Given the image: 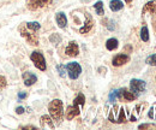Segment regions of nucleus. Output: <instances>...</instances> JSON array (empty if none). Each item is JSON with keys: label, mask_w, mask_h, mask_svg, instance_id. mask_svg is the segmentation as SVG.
<instances>
[{"label": "nucleus", "mask_w": 156, "mask_h": 130, "mask_svg": "<svg viewBox=\"0 0 156 130\" xmlns=\"http://www.w3.org/2000/svg\"><path fill=\"white\" fill-rule=\"evenodd\" d=\"M48 111L49 116L52 117L53 121L55 122H61L64 117V104L60 99H54L48 104Z\"/></svg>", "instance_id": "f257e3e1"}, {"label": "nucleus", "mask_w": 156, "mask_h": 130, "mask_svg": "<svg viewBox=\"0 0 156 130\" xmlns=\"http://www.w3.org/2000/svg\"><path fill=\"white\" fill-rule=\"evenodd\" d=\"M18 32L20 33L22 37H24L27 40V42L29 45L33 46H39V36L36 34V32H31L29 29H27V27L24 25V23L18 27Z\"/></svg>", "instance_id": "f03ea898"}, {"label": "nucleus", "mask_w": 156, "mask_h": 130, "mask_svg": "<svg viewBox=\"0 0 156 130\" xmlns=\"http://www.w3.org/2000/svg\"><path fill=\"white\" fill-rule=\"evenodd\" d=\"M30 60L34 63V66L36 69H39L41 71H46L47 69V63H46V58L43 56L42 52L40 51H34L30 54Z\"/></svg>", "instance_id": "7ed1b4c3"}, {"label": "nucleus", "mask_w": 156, "mask_h": 130, "mask_svg": "<svg viewBox=\"0 0 156 130\" xmlns=\"http://www.w3.org/2000/svg\"><path fill=\"white\" fill-rule=\"evenodd\" d=\"M65 68H66V72L71 80H77L79 75L82 74V66L77 61H71V63L66 64Z\"/></svg>", "instance_id": "20e7f679"}, {"label": "nucleus", "mask_w": 156, "mask_h": 130, "mask_svg": "<svg viewBox=\"0 0 156 130\" xmlns=\"http://www.w3.org/2000/svg\"><path fill=\"white\" fill-rule=\"evenodd\" d=\"M147 88V83L143 81V80H137V78H133L130 81V91L133 92L135 94H138L144 92Z\"/></svg>", "instance_id": "39448f33"}, {"label": "nucleus", "mask_w": 156, "mask_h": 130, "mask_svg": "<svg viewBox=\"0 0 156 130\" xmlns=\"http://www.w3.org/2000/svg\"><path fill=\"white\" fill-rule=\"evenodd\" d=\"M53 0H27V7L30 11H36L39 9H42L47 5H49Z\"/></svg>", "instance_id": "423d86ee"}, {"label": "nucleus", "mask_w": 156, "mask_h": 130, "mask_svg": "<svg viewBox=\"0 0 156 130\" xmlns=\"http://www.w3.org/2000/svg\"><path fill=\"white\" fill-rule=\"evenodd\" d=\"M137 94L133 92L129 91L127 88H120L118 89V99L120 100H125V101H135L137 99Z\"/></svg>", "instance_id": "0eeeda50"}, {"label": "nucleus", "mask_w": 156, "mask_h": 130, "mask_svg": "<svg viewBox=\"0 0 156 130\" xmlns=\"http://www.w3.org/2000/svg\"><path fill=\"white\" fill-rule=\"evenodd\" d=\"M129 61H130V56H129V54L120 53V54H117V56L113 57V59H112V65L118 68V66L125 65V64L129 63Z\"/></svg>", "instance_id": "6e6552de"}, {"label": "nucleus", "mask_w": 156, "mask_h": 130, "mask_svg": "<svg viewBox=\"0 0 156 130\" xmlns=\"http://www.w3.org/2000/svg\"><path fill=\"white\" fill-rule=\"evenodd\" d=\"M85 22H84V25L79 29V33L80 34H87V33H89L91 29H93V27H94V19L91 17V15L90 13H88V12H85Z\"/></svg>", "instance_id": "1a4fd4ad"}, {"label": "nucleus", "mask_w": 156, "mask_h": 130, "mask_svg": "<svg viewBox=\"0 0 156 130\" xmlns=\"http://www.w3.org/2000/svg\"><path fill=\"white\" fill-rule=\"evenodd\" d=\"M22 78H23V83H24L27 87H31V86H34V84L37 82V76L35 74H33L31 71H25V72H23Z\"/></svg>", "instance_id": "9d476101"}, {"label": "nucleus", "mask_w": 156, "mask_h": 130, "mask_svg": "<svg viewBox=\"0 0 156 130\" xmlns=\"http://www.w3.org/2000/svg\"><path fill=\"white\" fill-rule=\"evenodd\" d=\"M79 113H80L79 105H77V104H75V102H73V105H70V106H67L65 116H66V119H67V121H72L75 117L79 116Z\"/></svg>", "instance_id": "9b49d317"}, {"label": "nucleus", "mask_w": 156, "mask_h": 130, "mask_svg": "<svg viewBox=\"0 0 156 130\" xmlns=\"http://www.w3.org/2000/svg\"><path fill=\"white\" fill-rule=\"evenodd\" d=\"M66 56L69 57H77L79 54V46L76 41H70L66 50H65Z\"/></svg>", "instance_id": "f8f14e48"}, {"label": "nucleus", "mask_w": 156, "mask_h": 130, "mask_svg": "<svg viewBox=\"0 0 156 130\" xmlns=\"http://www.w3.org/2000/svg\"><path fill=\"white\" fill-rule=\"evenodd\" d=\"M55 22H57L59 28H61V29H65L67 27V17L64 12H58L55 15Z\"/></svg>", "instance_id": "ddd939ff"}, {"label": "nucleus", "mask_w": 156, "mask_h": 130, "mask_svg": "<svg viewBox=\"0 0 156 130\" xmlns=\"http://www.w3.org/2000/svg\"><path fill=\"white\" fill-rule=\"evenodd\" d=\"M142 13L143 15H145V13H151V15H154L156 13V1H148L145 5H144V7H143V10H142Z\"/></svg>", "instance_id": "4468645a"}, {"label": "nucleus", "mask_w": 156, "mask_h": 130, "mask_svg": "<svg viewBox=\"0 0 156 130\" xmlns=\"http://www.w3.org/2000/svg\"><path fill=\"white\" fill-rule=\"evenodd\" d=\"M40 123H41V128H46V125L51 129H54V124H53V121H52V117L51 116H42L40 118Z\"/></svg>", "instance_id": "2eb2a0df"}, {"label": "nucleus", "mask_w": 156, "mask_h": 130, "mask_svg": "<svg viewBox=\"0 0 156 130\" xmlns=\"http://www.w3.org/2000/svg\"><path fill=\"white\" fill-rule=\"evenodd\" d=\"M109 9H111V11H113V12H118V11H120V10L124 9V2H122L121 0H111V2H109Z\"/></svg>", "instance_id": "dca6fc26"}, {"label": "nucleus", "mask_w": 156, "mask_h": 130, "mask_svg": "<svg viewBox=\"0 0 156 130\" xmlns=\"http://www.w3.org/2000/svg\"><path fill=\"white\" fill-rule=\"evenodd\" d=\"M118 46H119V41H118V39H115V37H111V39H108V40L106 41V48H107L108 51H114V50H117Z\"/></svg>", "instance_id": "f3484780"}, {"label": "nucleus", "mask_w": 156, "mask_h": 130, "mask_svg": "<svg viewBox=\"0 0 156 130\" xmlns=\"http://www.w3.org/2000/svg\"><path fill=\"white\" fill-rule=\"evenodd\" d=\"M25 27H27V29H29L31 32H36V33L41 29V24L39 22H28V23H25Z\"/></svg>", "instance_id": "a211bd4d"}, {"label": "nucleus", "mask_w": 156, "mask_h": 130, "mask_svg": "<svg viewBox=\"0 0 156 130\" xmlns=\"http://www.w3.org/2000/svg\"><path fill=\"white\" fill-rule=\"evenodd\" d=\"M94 9H95V11H96V15H98V16H103V15H105L103 2H102L101 0H98V1H96V2L94 4Z\"/></svg>", "instance_id": "6ab92c4d"}, {"label": "nucleus", "mask_w": 156, "mask_h": 130, "mask_svg": "<svg viewBox=\"0 0 156 130\" xmlns=\"http://www.w3.org/2000/svg\"><path fill=\"white\" fill-rule=\"evenodd\" d=\"M140 39L144 42H148L149 41V30H148V27L147 25L142 27V29H140Z\"/></svg>", "instance_id": "aec40b11"}, {"label": "nucleus", "mask_w": 156, "mask_h": 130, "mask_svg": "<svg viewBox=\"0 0 156 130\" xmlns=\"http://www.w3.org/2000/svg\"><path fill=\"white\" fill-rule=\"evenodd\" d=\"M73 102H75V104H77V105H79V106H82V107H83V106L85 105V96H84V94H83V93H79V94H78L77 96L75 98V100H73Z\"/></svg>", "instance_id": "412c9836"}, {"label": "nucleus", "mask_w": 156, "mask_h": 130, "mask_svg": "<svg viewBox=\"0 0 156 130\" xmlns=\"http://www.w3.org/2000/svg\"><path fill=\"white\" fill-rule=\"evenodd\" d=\"M124 122H126V116H125L124 109L121 107L120 111H119V116H118V118H115V122L114 123H124Z\"/></svg>", "instance_id": "4be33fe9"}, {"label": "nucleus", "mask_w": 156, "mask_h": 130, "mask_svg": "<svg viewBox=\"0 0 156 130\" xmlns=\"http://www.w3.org/2000/svg\"><path fill=\"white\" fill-rule=\"evenodd\" d=\"M49 41H51L52 43H54V45H59V43L61 42V36H60L59 34H52V35L49 36Z\"/></svg>", "instance_id": "5701e85b"}, {"label": "nucleus", "mask_w": 156, "mask_h": 130, "mask_svg": "<svg viewBox=\"0 0 156 130\" xmlns=\"http://www.w3.org/2000/svg\"><path fill=\"white\" fill-rule=\"evenodd\" d=\"M145 63L150 66H156V54H151L145 59Z\"/></svg>", "instance_id": "b1692460"}, {"label": "nucleus", "mask_w": 156, "mask_h": 130, "mask_svg": "<svg viewBox=\"0 0 156 130\" xmlns=\"http://www.w3.org/2000/svg\"><path fill=\"white\" fill-rule=\"evenodd\" d=\"M57 71L59 72V76H60V77H65V76H66V68H65V65H62V64L57 65Z\"/></svg>", "instance_id": "393cba45"}, {"label": "nucleus", "mask_w": 156, "mask_h": 130, "mask_svg": "<svg viewBox=\"0 0 156 130\" xmlns=\"http://www.w3.org/2000/svg\"><path fill=\"white\" fill-rule=\"evenodd\" d=\"M6 86H7V80H6V77L2 76V75H0V91L5 89Z\"/></svg>", "instance_id": "a878e982"}, {"label": "nucleus", "mask_w": 156, "mask_h": 130, "mask_svg": "<svg viewBox=\"0 0 156 130\" xmlns=\"http://www.w3.org/2000/svg\"><path fill=\"white\" fill-rule=\"evenodd\" d=\"M117 99H118V89L112 91V92L109 93V102H114Z\"/></svg>", "instance_id": "bb28decb"}, {"label": "nucleus", "mask_w": 156, "mask_h": 130, "mask_svg": "<svg viewBox=\"0 0 156 130\" xmlns=\"http://www.w3.org/2000/svg\"><path fill=\"white\" fill-rule=\"evenodd\" d=\"M138 129H156V124H140Z\"/></svg>", "instance_id": "cd10ccee"}, {"label": "nucleus", "mask_w": 156, "mask_h": 130, "mask_svg": "<svg viewBox=\"0 0 156 130\" xmlns=\"http://www.w3.org/2000/svg\"><path fill=\"white\" fill-rule=\"evenodd\" d=\"M106 23H107V24H105V25L107 27L108 30H114L115 27H114V22H113V20H109V19H108V20H106Z\"/></svg>", "instance_id": "c85d7f7f"}, {"label": "nucleus", "mask_w": 156, "mask_h": 130, "mask_svg": "<svg viewBox=\"0 0 156 130\" xmlns=\"http://www.w3.org/2000/svg\"><path fill=\"white\" fill-rule=\"evenodd\" d=\"M17 96H18V101H20V100H24L28 96V93L27 92H18Z\"/></svg>", "instance_id": "c756f323"}, {"label": "nucleus", "mask_w": 156, "mask_h": 130, "mask_svg": "<svg viewBox=\"0 0 156 130\" xmlns=\"http://www.w3.org/2000/svg\"><path fill=\"white\" fill-rule=\"evenodd\" d=\"M15 111H16V113H17V114H23V113L25 112V109H24L23 106H18V107H17Z\"/></svg>", "instance_id": "7c9ffc66"}, {"label": "nucleus", "mask_w": 156, "mask_h": 130, "mask_svg": "<svg viewBox=\"0 0 156 130\" xmlns=\"http://www.w3.org/2000/svg\"><path fill=\"white\" fill-rule=\"evenodd\" d=\"M20 128H24V129H36L35 125H24V127H20Z\"/></svg>", "instance_id": "2f4dec72"}, {"label": "nucleus", "mask_w": 156, "mask_h": 130, "mask_svg": "<svg viewBox=\"0 0 156 130\" xmlns=\"http://www.w3.org/2000/svg\"><path fill=\"white\" fill-rule=\"evenodd\" d=\"M149 118H154V110H153V109L149 112Z\"/></svg>", "instance_id": "473e14b6"}, {"label": "nucleus", "mask_w": 156, "mask_h": 130, "mask_svg": "<svg viewBox=\"0 0 156 130\" xmlns=\"http://www.w3.org/2000/svg\"><path fill=\"white\" fill-rule=\"evenodd\" d=\"M131 1H132V0H125V2H126V4H130Z\"/></svg>", "instance_id": "72a5a7b5"}, {"label": "nucleus", "mask_w": 156, "mask_h": 130, "mask_svg": "<svg viewBox=\"0 0 156 130\" xmlns=\"http://www.w3.org/2000/svg\"><path fill=\"white\" fill-rule=\"evenodd\" d=\"M155 80H156V78H155Z\"/></svg>", "instance_id": "f704fd0d"}]
</instances>
